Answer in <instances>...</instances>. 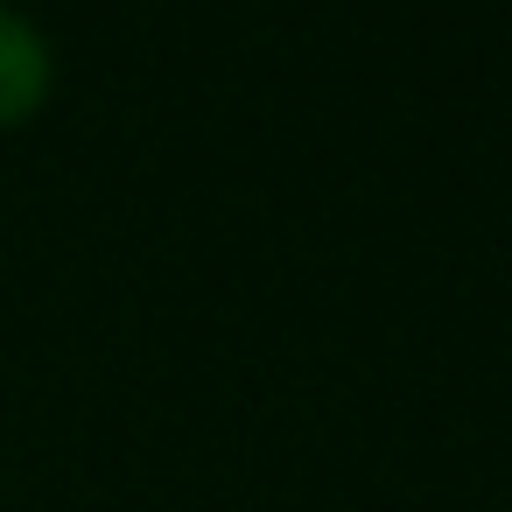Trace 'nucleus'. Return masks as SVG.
I'll list each match as a JSON object with an SVG mask.
<instances>
[{"label": "nucleus", "mask_w": 512, "mask_h": 512, "mask_svg": "<svg viewBox=\"0 0 512 512\" xmlns=\"http://www.w3.org/2000/svg\"><path fill=\"white\" fill-rule=\"evenodd\" d=\"M43 92H50V43H43V29L0 8V127L29 120L43 106Z\"/></svg>", "instance_id": "1"}]
</instances>
